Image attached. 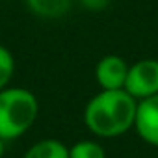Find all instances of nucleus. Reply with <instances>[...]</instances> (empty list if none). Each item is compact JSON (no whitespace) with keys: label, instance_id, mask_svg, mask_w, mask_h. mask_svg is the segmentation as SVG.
Instances as JSON below:
<instances>
[{"label":"nucleus","instance_id":"nucleus-8","mask_svg":"<svg viewBox=\"0 0 158 158\" xmlns=\"http://www.w3.org/2000/svg\"><path fill=\"white\" fill-rule=\"evenodd\" d=\"M69 158H106V151L95 139H80L69 147Z\"/></svg>","mask_w":158,"mask_h":158},{"label":"nucleus","instance_id":"nucleus-5","mask_svg":"<svg viewBox=\"0 0 158 158\" xmlns=\"http://www.w3.org/2000/svg\"><path fill=\"white\" fill-rule=\"evenodd\" d=\"M128 65L121 56L108 54L97 61L95 78L101 89H125Z\"/></svg>","mask_w":158,"mask_h":158},{"label":"nucleus","instance_id":"nucleus-6","mask_svg":"<svg viewBox=\"0 0 158 158\" xmlns=\"http://www.w3.org/2000/svg\"><path fill=\"white\" fill-rule=\"evenodd\" d=\"M28 10L41 17V19H58V17H63L74 0H24Z\"/></svg>","mask_w":158,"mask_h":158},{"label":"nucleus","instance_id":"nucleus-2","mask_svg":"<svg viewBox=\"0 0 158 158\" xmlns=\"http://www.w3.org/2000/svg\"><path fill=\"white\" fill-rule=\"evenodd\" d=\"M39 115L37 97L26 88L0 89V139L11 141L24 136Z\"/></svg>","mask_w":158,"mask_h":158},{"label":"nucleus","instance_id":"nucleus-11","mask_svg":"<svg viewBox=\"0 0 158 158\" xmlns=\"http://www.w3.org/2000/svg\"><path fill=\"white\" fill-rule=\"evenodd\" d=\"M4 151H6V141H4V139H0V158L4 156Z\"/></svg>","mask_w":158,"mask_h":158},{"label":"nucleus","instance_id":"nucleus-10","mask_svg":"<svg viewBox=\"0 0 158 158\" xmlns=\"http://www.w3.org/2000/svg\"><path fill=\"white\" fill-rule=\"evenodd\" d=\"M78 2H80V6L86 8V10L101 11V10H104V8L110 4V0H78Z\"/></svg>","mask_w":158,"mask_h":158},{"label":"nucleus","instance_id":"nucleus-7","mask_svg":"<svg viewBox=\"0 0 158 158\" xmlns=\"http://www.w3.org/2000/svg\"><path fill=\"white\" fill-rule=\"evenodd\" d=\"M23 158H69V147L56 138H45L35 141Z\"/></svg>","mask_w":158,"mask_h":158},{"label":"nucleus","instance_id":"nucleus-4","mask_svg":"<svg viewBox=\"0 0 158 158\" xmlns=\"http://www.w3.org/2000/svg\"><path fill=\"white\" fill-rule=\"evenodd\" d=\"M134 130L145 143L158 147V93L138 101Z\"/></svg>","mask_w":158,"mask_h":158},{"label":"nucleus","instance_id":"nucleus-3","mask_svg":"<svg viewBox=\"0 0 158 158\" xmlns=\"http://www.w3.org/2000/svg\"><path fill=\"white\" fill-rule=\"evenodd\" d=\"M125 91H128L136 101H143L158 93V60L145 58L128 65V74L125 82Z\"/></svg>","mask_w":158,"mask_h":158},{"label":"nucleus","instance_id":"nucleus-9","mask_svg":"<svg viewBox=\"0 0 158 158\" xmlns=\"http://www.w3.org/2000/svg\"><path fill=\"white\" fill-rule=\"evenodd\" d=\"M13 74H15V58L8 47L0 45V89L10 86Z\"/></svg>","mask_w":158,"mask_h":158},{"label":"nucleus","instance_id":"nucleus-1","mask_svg":"<svg viewBox=\"0 0 158 158\" xmlns=\"http://www.w3.org/2000/svg\"><path fill=\"white\" fill-rule=\"evenodd\" d=\"M138 101L125 89H101L84 108L86 128L99 138H117L134 128Z\"/></svg>","mask_w":158,"mask_h":158}]
</instances>
